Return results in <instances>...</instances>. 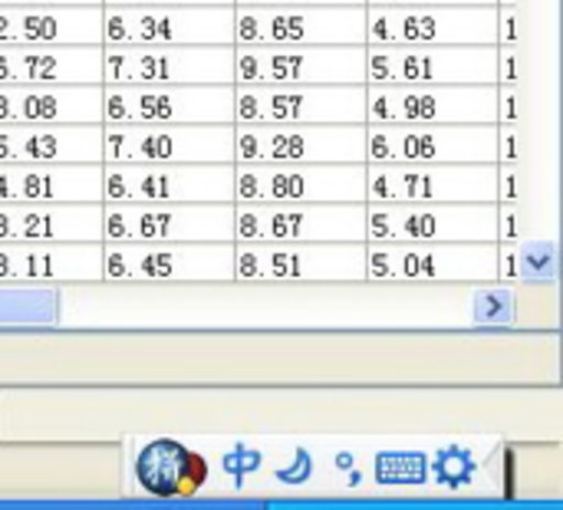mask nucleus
<instances>
[{"label": "nucleus", "instance_id": "nucleus-1", "mask_svg": "<svg viewBox=\"0 0 563 510\" xmlns=\"http://www.w3.org/2000/svg\"><path fill=\"white\" fill-rule=\"evenodd\" d=\"M109 287H228L234 241H102Z\"/></svg>", "mask_w": 563, "mask_h": 510}, {"label": "nucleus", "instance_id": "nucleus-2", "mask_svg": "<svg viewBox=\"0 0 563 510\" xmlns=\"http://www.w3.org/2000/svg\"><path fill=\"white\" fill-rule=\"evenodd\" d=\"M234 284L360 287L366 284V241H234Z\"/></svg>", "mask_w": 563, "mask_h": 510}, {"label": "nucleus", "instance_id": "nucleus-3", "mask_svg": "<svg viewBox=\"0 0 563 510\" xmlns=\"http://www.w3.org/2000/svg\"><path fill=\"white\" fill-rule=\"evenodd\" d=\"M366 284L488 287L498 284V241H366Z\"/></svg>", "mask_w": 563, "mask_h": 510}, {"label": "nucleus", "instance_id": "nucleus-4", "mask_svg": "<svg viewBox=\"0 0 563 510\" xmlns=\"http://www.w3.org/2000/svg\"><path fill=\"white\" fill-rule=\"evenodd\" d=\"M102 162L109 165L234 162V125L102 122Z\"/></svg>", "mask_w": 563, "mask_h": 510}, {"label": "nucleus", "instance_id": "nucleus-5", "mask_svg": "<svg viewBox=\"0 0 563 510\" xmlns=\"http://www.w3.org/2000/svg\"><path fill=\"white\" fill-rule=\"evenodd\" d=\"M234 43L366 46V3H234Z\"/></svg>", "mask_w": 563, "mask_h": 510}, {"label": "nucleus", "instance_id": "nucleus-6", "mask_svg": "<svg viewBox=\"0 0 563 510\" xmlns=\"http://www.w3.org/2000/svg\"><path fill=\"white\" fill-rule=\"evenodd\" d=\"M234 122L366 125V82L234 86Z\"/></svg>", "mask_w": 563, "mask_h": 510}, {"label": "nucleus", "instance_id": "nucleus-7", "mask_svg": "<svg viewBox=\"0 0 563 510\" xmlns=\"http://www.w3.org/2000/svg\"><path fill=\"white\" fill-rule=\"evenodd\" d=\"M495 162H429V165H369L366 201L416 204H495Z\"/></svg>", "mask_w": 563, "mask_h": 510}, {"label": "nucleus", "instance_id": "nucleus-8", "mask_svg": "<svg viewBox=\"0 0 563 510\" xmlns=\"http://www.w3.org/2000/svg\"><path fill=\"white\" fill-rule=\"evenodd\" d=\"M366 122L426 125H495V82H432V86H366Z\"/></svg>", "mask_w": 563, "mask_h": 510}, {"label": "nucleus", "instance_id": "nucleus-9", "mask_svg": "<svg viewBox=\"0 0 563 510\" xmlns=\"http://www.w3.org/2000/svg\"><path fill=\"white\" fill-rule=\"evenodd\" d=\"M234 241H366V204L234 201Z\"/></svg>", "mask_w": 563, "mask_h": 510}, {"label": "nucleus", "instance_id": "nucleus-10", "mask_svg": "<svg viewBox=\"0 0 563 510\" xmlns=\"http://www.w3.org/2000/svg\"><path fill=\"white\" fill-rule=\"evenodd\" d=\"M102 43L234 46V3L102 7Z\"/></svg>", "mask_w": 563, "mask_h": 510}, {"label": "nucleus", "instance_id": "nucleus-11", "mask_svg": "<svg viewBox=\"0 0 563 510\" xmlns=\"http://www.w3.org/2000/svg\"><path fill=\"white\" fill-rule=\"evenodd\" d=\"M366 82V46L234 43V86Z\"/></svg>", "mask_w": 563, "mask_h": 510}, {"label": "nucleus", "instance_id": "nucleus-12", "mask_svg": "<svg viewBox=\"0 0 563 510\" xmlns=\"http://www.w3.org/2000/svg\"><path fill=\"white\" fill-rule=\"evenodd\" d=\"M495 3L442 7H366V43H422V46H495Z\"/></svg>", "mask_w": 563, "mask_h": 510}, {"label": "nucleus", "instance_id": "nucleus-13", "mask_svg": "<svg viewBox=\"0 0 563 510\" xmlns=\"http://www.w3.org/2000/svg\"><path fill=\"white\" fill-rule=\"evenodd\" d=\"M102 122H205L234 125V82L106 86Z\"/></svg>", "mask_w": 563, "mask_h": 510}, {"label": "nucleus", "instance_id": "nucleus-14", "mask_svg": "<svg viewBox=\"0 0 563 510\" xmlns=\"http://www.w3.org/2000/svg\"><path fill=\"white\" fill-rule=\"evenodd\" d=\"M106 86L234 82V46H155L102 43Z\"/></svg>", "mask_w": 563, "mask_h": 510}, {"label": "nucleus", "instance_id": "nucleus-15", "mask_svg": "<svg viewBox=\"0 0 563 510\" xmlns=\"http://www.w3.org/2000/svg\"><path fill=\"white\" fill-rule=\"evenodd\" d=\"M366 162V125L234 122V165Z\"/></svg>", "mask_w": 563, "mask_h": 510}, {"label": "nucleus", "instance_id": "nucleus-16", "mask_svg": "<svg viewBox=\"0 0 563 510\" xmlns=\"http://www.w3.org/2000/svg\"><path fill=\"white\" fill-rule=\"evenodd\" d=\"M102 201L231 204L234 201V162H175V165L102 162Z\"/></svg>", "mask_w": 563, "mask_h": 510}, {"label": "nucleus", "instance_id": "nucleus-17", "mask_svg": "<svg viewBox=\"0 0 563 510\" xmlns=\"http://www.w3.org/2000/svg\"><path fill=\"white\" fill-rule=\"evenodd\" d=\"M234 201L366 204V162L234 165Z\"/></svg>", "mask_w": 563, "mask_h": 510}, {"label": "nucleus", "instance_id": "nucleus-18", "mask_svg": "<svg viewBox=\"0 0 563 510\" xmlns=\"http://www.w3.org/2000/svg\"><path fill=\"white\" fill-rule=\"evenodd\" d=\"M495 46L366 43V86L495 82Z\"/></svg>", "mask_w": 563, "mask_h": 510}, {"label": "nucleus", "instance_id": "nucleus-19", "mask_svg": "<svg viewBox=\"0 0 563 510\" xmlns=\"http://www.w3.org/2000/svg\"><path fill=\"white\" fill-rule=\"evenodd\" d=\"M495 125H426V122H366L369 165H429V162H495Z\"/></svg>", "mask_w": 563, "mask_h": 510}, {"label": "nucleus", "instance_id": "nucleus-20", "mask_svg": "<svg viewBox=\"0 0 563 510\" xmlns=\"http://www.w3.org/2000/svg\"><path fill=\"white\" fill-rule=\"evenodd\" d=\"M102 241H234V201H102Z\"/></svg>", "mask_w": 563, "mask_h": 510}, {"label": "nucleus", "instance_id": "nucleus-21", "mask_svg": "<svg viewBox=\"0 0 563 510\" xmlns=\"http://www.w3.org/2000/svg\"><path fill=\"white\" fill-rule=\"evenodd\" d=\"M495 204H416L366 201V241H495Z\"/></svg>", "mask_w": 563, "mask_h": 510}, {"label": "nucleus", "instance_id": "nucleus-22", "mask_svg": "<svg viewBox=\"0 0 563 510\" xmlns=\"http://www.w3.org/2000/svg\"><path fill=\"white\" fill-rule=\"evenodd\" d=\"M102 241H0V287H96Z\"/></svg>", "mask_w": 563, "mask_h": 510}, {"label": "nucleus", "instance_id": "nucleus-23", "mask_svg": "<svg viewBox=\"0 0 563 510\" xmlns=\"http://www.w3.org/2000/svg\"><path fill=\"white\" fill-rule=\"evenodd\" d=\"M214 465L181 439H148L129 458V491L152 501H188L208 491Z\"/></svg>", "mask_w": 563, "mask_h": 510}, {"label": "nucleus", "instance_id": "nucleus-24", "mask_svg": "<svg viewBox=\"0 0 563 510\" xmlns=\"http://www.w3.org/2000/svg\"><path fill=\"white\" fill-rule=\"evenodd\" d=\"M0 43L102 46V3L0 7Z\"/></svg>", "mask_w": 563, "mask_h": 510}, {"label": "nucleus", "instance_id": "nucleus-25", "mask_svg": "<svg viewBox=\"0 0 563 510\" xmlns=\"http://www.w3.org/2000/svg\"><path fill=\"white\" fill-rule=\"evenodd\" d=\"M0 122H102V82H0Z\"/></svg>", "mask_w": 563, "mask_h": 510}, {"label": "nucleus", "instance_id": "nucleus-26", "mask_svg": "<svg viewBox=\"0 0 563 510\" xmlns=\"http://www.w3.org/2000/svg\"><path fill=\"white\" fill-rule=\"evenodd\" d=\"M102 162V122H0V165Z\"/></svg>", "mask_w": 563, "mask_h": 510}, {"label": "nucleus", "instance_id": "nucleus-27", "mask_svg": "<svg viewBox=\"0 0 563 510\" xmlns=\"http://www.w3.org/2000/svg\"><path fill=\"white\" fill-rule=\"evenodd\" d=\"M0 201H102V162L0 165Z\"/></svg>", "mask_w": 563, "mask_h": 510}, {"label": "nucleus", "instance_id": "nucleus-28", "mask_svg": "<svg viewBox=\"0 0 563 510\" xmlns=\"http://www.w3.org/2000/svg\"><path fill=\"white\" fill-rule=\"evenodd\" d=\"M0 82H102V46L0 43Z\"/></svg>", "mask_w": 563, "mask_h": 510}, {"label": "nucleus", "instance_id": "nucleus-29", "mask_svg": "<svg viewBox=\"0 0 563 510\" xmlns=\"http://www.w3.org/2000/svg\"><path fill=\"white\" fill-rule=\"evenodd\" d=\"M0 241H102V201H0Z\"/></svg>", "mask_w": 563, "mask_h": 510}, {"label": "nucleus", "instance_id": "nucleus-30", "mask_svg": "<svg viewBox=\"0 0 563 510\" xmlns=\"http://www.w3.org/2000/svg\"><path fill=\"white\" fill-rule=\"evenodd\" d=\"M498 284L505 287H554L558 244L551 237H525L498 244Z\"/></svg>", "mask_w": 563, "mask_h": 510}, {"label": "nucleus", "instance_id": "nucleus-31", "mask_svg": "<svg viewBox=\"0 0 563 510\" xmlns=\"http://www.w3.org/2000/svg\"><path fill=\"white\" fill-rule=\"evenodd\" d=\"M495 86H521V46H495Z\"/></svg>", "mask_w": 563, "mask_h": 510}, {"label": "nucleus", "instance_id": "nucleus-32", "mask_svg": "<svg viewBox=\"0 0 563 510\" xmlns=\"http://www.w3.org/2000/svg\"><path fill=\"white\" fill-rule=\"evenodd\" d=\"M525 171L521 165H498V198L495 204H515L525 201Z\"/></svg>", "mask_w": 563, "mask_h": 510}, {"label": "nucleus", "instance_id": "nucleus-33", "mask_svg": "<svg viewBox=\"0 0 563 510\" xmlns=\"http://www.w3.org/2000/svg\"><path fill=\"white\" fill-rule=\"evenodd\" d=\"M495 46H521V10L518 7H498Z\"/></svg>", "mask_w": 563, "mask_h": 510}, {"label": "nucleus", "instance_id": "nucleus-34", "mask_svg": "<svg viewBox=\"0 0 563 510\" xmlns=\"http://www.w3.org/2000/svg\"><path fill=\"white\" fill-rule=\"evenodd\" d=\"M495 125H521V89L498 86V122Z\"/></svg>", "mask_w": 563, "mask_h": 510}, {"label": "nucleus", "instance_id": "nucleus-35", "mask_svg": "<svg viewBox=\"0 0 563 510\" xmlns=\"http://www.w3.org/2000/svg\"><path fill=\"white\" fill-rule=\"evenodd\" d=\"M185 3H234V0H102V7H185Z\"/></svg>", "mask_w": 563, "mask_h": 510}, {"label": "nucleus", "instance_id": "nucleus-36", "mask_svg": "<svg viewBox=\"0 0 563 510\" xmlns=\"http://www.w3.org/2000/svg\"><path fill=\"white\" fill-rule=\"evenodd\" d=\"M442 3H495V0H366V7H442Z\"/></svg>", "mask_w": 563, "mask_h": 510}, {"label": "nucleus", "instance_id": "nucleus-37", "mask_svg": "<svg viewBox=\"0 0 563 510\" xmlns=\"http://www.w3.org/2000/svg\"><path fill=\"white\" fill-rule=\"evenodd\" d=\"M244 7H290V3H366V0H234Z\"/></svg>", "mask_w": 563, "mask_h": 510}, {"label": "nucleus", "instance_id": "nucleus-38", "mask_svg": "<svg viewBox=\"0 0 563 510\" xmlns=\"http://www.w3.org/2000/svg\"><path fill=\"white\" fill-rule=\"evenodd\" d=\"M30 3H102V0H0V7H30Z\"/></svg>", "mask_w": 563, "mask_h": 510}, {"label": "nucleus", "instance_id": "nucleus-39", "mask_svg": "<svg viewBox=\"0 0 563 510\" xmlns=\"http://www.w3.org/2000/svg\"><path fill=\"white\" fill-rule=\"evenodd\" d=\"M495 7H521V0H495Z\"/></svg>", "mask_w": 563, "mask_h": 510}]
</instances>
